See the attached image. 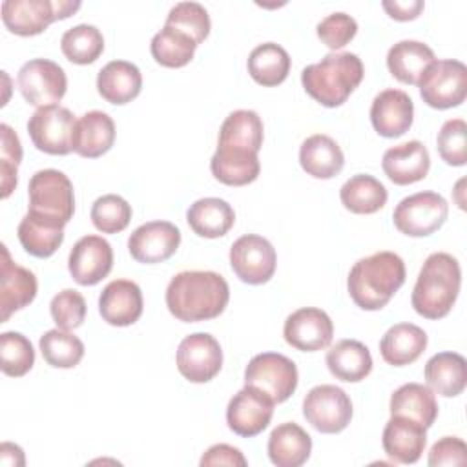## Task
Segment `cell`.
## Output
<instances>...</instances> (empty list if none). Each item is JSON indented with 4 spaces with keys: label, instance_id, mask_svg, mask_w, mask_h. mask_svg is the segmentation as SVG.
<instances>
[{
    "label": "cell",
    "instance_id": "1",
    "mask_svg": "<svg viewBox=\"0 0 467 467\" xmlns=\"http://www.w3.org/2000/svg\"><path fill=\"white\" fill-rule=\"evenodd\" d=\"M230 288L226 279L210 270H186L171 277L166 288L170 314L184 323L213 319L226 308Z\"/></svg>",
    "mask_w": 467,
    "mask_h": 467
},
{
    "label": "cell",
    "instance_id": "2",
    "mask_svg": "<svg viewBox=\"0 0 467 467\" xmlns=\"http://www.w3.org/2000/svg\"><path fill=\"white\" fill-rule=\"evenodd\" d=\"M405 263L394 252H376L359 259L348 272L347 288L363 310L383 308L405 283Z\"/></svg>",
    "mask_w": 467,
    "mask_h": 467
},
{
    "label": "cell",
    "instance_id": "3",
    "mask_svg": "<svg viewBox=\"0 0 467 467\" xmlns=\"http://www.w3.org/2000/svg\"><path fill=\"white\" fill-rule=\"evenodd\" d=\"M462 285V270L456 257L445 252L431 254L412 290V308L427 319L445 317L456 303Z\"/></svg>",
    "mask_w": 467,
    "mask_h": 467
},
{
    "label": "cell",
    "instance_id": "4",
    "mask_svg": "<svg viewBox=\"0 0 467 467\" xmlns=\"http://www.w3.org/2000/svg\"><path fill=\"white\" fill-rule=\"evenodd\" d=\"M363 62L354 53H328L301 71L305 91L321 106H341L363 80Z\"/></svg>",
    "mask_w": 467,
    "mask_h": 467
},
{
    "label": "cell",
    "instance_id": "5",
    "mask_svg": "<svg viewBox=\"0 0 467 467\" xmlns=\"http://www.w3.org/2000/svg\"><path fill=\"white\" fill-rule=\"evenodd\" d=\"M80 2L71 0H5L2 2L4 26L20 36L40 35L55 20L78 11Z\"/></svg>",
    "mask_w": 467,
    "mask_h": 467
},
{
    "label": "cell",
    "instance_id": "6",
    "mask_svg": "<svg viewBox=\"0 0 467 467\" xmlns=\"http://www.w3.org/2000/svg\"><path fill=\"white\" fill-rule=\"evenodd\" d=\"M244 385L263 390L274 403H283L297 387V367L277 352L257 354L244 368Z\"/></svg>",
    "mask_w": 467,
    "mask_h": 467
},
{
    "label": "cell",
    "instance_id": "7",
    "mask_svg": "<svg viewBox=\"0 0 467 467\" xmlns=\"http://www.w3.org/2000/svg\"><path fill=\"white\" fill-rule=\"evenodd\" d=\"M449 215L447 201L436 192H418L398 202L394 226L409 237H427L440 230Z\"/></svg>",
    "mask_w": 467,
    "mask_h": 467
},
{
    "label": "cell",
    "instance_id": "8",
    "mask_svg": "<svg viewBox=\"0 0 467 467\" xmlns=\"http://www.w3.org/2000/svg\"><path fill=\"white\" fill-rule=\"evenodd\" d=\"M423 102L434 109L460 106L467 97V67L460 60H436L418 82Z\"/></svg>",
    "mask_w": 467,
    "mask_h": 467
},
{
    "label": "cell",
    "instance_id": "9",
    "mask_svg": "<svg viewBox=\"0 0 467 467\" xmlns=\"http://www.w3.org/2000/svg\"><path fill=\"white\" fill-rule=\"evenodd\" d=\"M29 212L44 213L64 221L66 224L75 212V193L73 184L66 173L47 168L38 170L27 186Z\"/></svg>",
    "mask_w": 467,
    "mask_h": 467
},
{
    "label": "cell",
    "instance_id": "10",
    "mask_svg": "<svg viewBox=\"0 0 467 467\" xmlns=\"http://www.w3.org/2000/svg\"><path fill=\"white\" fill-rule=\"evenodd\" d=\"M75 115L58 104L38 108L27 120V133L36 150L49 155H67L73 151Z\"/></svg>",
    "mask_w": 467,
    "mask_h": 467
},
{
    "label": "cell",
    "instance_id": "11",
    "mask_svg": "<svg viewBox=\"0 0 467 467\" xmlns=\"http://www.w3.org/2000/svg\"><path fill=\"white\" fill-rule=\"evenodd\" d=\"M305 420L323 434H336L347 429L352 420V401L336 385H317L303 400Z\"/></svg>",
    "mask_w": 467,
    "mask_h": 467
},
{
    "label": "cell",
    "instance_id": "12",
    "mask_svg": "<svg viewBox=\"0 0 467 467\" xmlns=\"http://www.w3.org/2000/svg\"><path fill=\"white\" fill-rule=\"evenodd\" d=\"M16 84L27 104L36 108L57 104L67 89L64 69L47 58H33L26 62L18 69Z\"/></svg>",
    "mask_w": 467,
    "mask_h": 467
},
{
    "label": "cell",
    "instance_id": "13",
    "mask_svg": "<svg viewBox=\"0 0 467 467\" xmlns=\"http://www.w3.org/2000/svg\"><path fill=\"white\" fill-rule=\"evenodd\" d=\"M275 248L257 234L241 235L230 248V266L234 274L248 285H263L275 272Z\"/></svg>",
    "mask_w": 467,
    "mask_h": 467
},
{
    "label": "cell",
    "instance_id": "14",
    "mask_svg": "<svg viewBox=\"0 0 467 467\" xmlns=\"http://www.w3.org/2000/svg\"><path fill=\"white\" fill-rule=\"evenodd\" d=\"M223 367V350L219 341L206 332L186 336L177 348V368L192 383L213 379Z\"/></svg>",
    "mask_w": 467,
    "mask_h": 467
},
{
    "label": "cell",
    "instance_id": "15",
    "mask_svg": "<svg viewBox=\"0 0 467 467\" xmlns=\"http://www.w3.org/2000/svg\"><path fill=\"white\" fill-rule=\"evenodd\" d=\"M274 401L263 390L244 385L226 407V423L230 431L243 438H252L263 432L274 414Z\"/></svg>",
    "mask_w": 467,
    "mask_h": 467
},
{
    "label": "cell",
    "instance_id": "16",
    "mask_svg": "<svg viewBox=\"0 0 467 467\" xmlns=\"http://www.w3.org/2000/svg\"><path fill=\"white\" fill-rule=\"evenodd\" d=\"M181 244V232L170 221H150L133 230L128 250L137 263L155 265L170 259Z\"/></svg>",
    "mask_w": 467,
    "mask_h": 467
},
{
    "label": "cell",
    "instance_id": "17",
    "mask_svg": "<svg viewBox=\"0 0 467 467\" xmlns=\"http://www.w3.org/2000/svg\"><path fill=\"white\" fill-rule=\"evenodd\" d=\"M71 277L82 286H93L100 283L113 268L111 244L100 235L80 237L67 259Z\"/></svg>",
    "mask_w": 467,
    "mask_h": 467
},
{
    "label": "cell",
    "instance_id": "18",
    "mask_svg": "<svg viewBox=\"0 0 467 467\" xmlns=\"http://www.w3.org/2000/svg\"><path fill=\"white\" fill-rule=\"evenodd\" d=\"M283 336L290 347L303 352H316L330 345L334 325L325 310L305 306L286 317Z\"/></svg>",
    "mask_w": 467,
    "mask_h": 467
},
{
    "label": "cell",
    "instance_id": "19",
    "mask_svg": "<svg viewBox=\"0 0 467 467\" xmlns=\"http://www.w3.org/2000/svg\"><path fill=\"white\" fill-rule=\"evenodd\" d=\"M0 261V323H5L11 314L27 306L36 296V277L31 270L16 265L5 244Z\"/></svg>",
    "mask_w": 467,
    "mask_h": 467
},
{
    "label": "cell",
    "instance_id": "20",
    "mask_svg": "<svg viewBox=\"0 0 467 467\" xmlns=\"http://www.w3.org/2000/svg\"><path fill=\"white\" fill-rule=\"evenodd\" d=\"M140 286L130 279L109 281L99 297V312L108 325L128 327L142 316Z\"/></svg>",
    "mask_w": 467,
    "mask_h": 467
},
{
    "label": "cell",
    "instance_id": "21",
    "mask_svg": "<svg viewBox=\"0 0 467 467\" xmlns=\"http://www.w3.org/2000/svg\"><path fill=\"white\" fill-rule=\"evenodd\" d=\"M414 119L412 99L401 89H383L370 106V122L374 130L387 139H396L409 131Z\"/></svg>",
    "mask_w": 467,
    "mask_h": 467
},
{
    "label": "cell",
    "instance_id": "22",
    "mask_svg": "<svg viewBox=\"0 0 467 467\" xmlns=\"http://www.w3.org/2000/svg\"><path fill=\"white\" fill-rule=\"evenodd\" d=\"M387 456L398 463H416L427 445V429L405 416H390L381 436Z\"/></svg>",
    "mask_w": 467,
    "mask_h": 467
},
{
    "label": "cell",
    "instance_id": "23",
    "mask_svg": "<svg viewBox=\"0 0 467 467\" xmlns=\"http://www.w3.org/2000/svg\"><path fill=\"white\" fill-rule=\"evenodd\" d=\"M381 168L394 184L407 186L425 179L431 168V157L423 142L409 140L389 148L383 153Z\"/></svg>",
    "mask_w": 467,
    "mask_h": 467
},
{
    "label": "cell",
    "instance_id": "24",
    "mask_svg": "<svg viewBox=\"0 0 467 467\" xmlns=\"http://www.w3.org/2000/svg\"><path fill=\"white\" fill-rule=\"evenodd\" d=\"M212 175L226 186H244L259 177L261 164L257 151L241 146L217 144L210 161Z\"/></svg>",
    "mask_w": 467,
    "mask_h": 467
},
{
    "label": "cell",
    "instance_id": "25",
    "mask_svg": "<svg viewBox=\"0 0 467 467\" xmlns=\"http://www.w3.org/2000/svg\"><path fill=\"white\" fill-rule=\"evenodd\" d=\"M66 223L44 213L27 212L18 224V241L22 248L35 257L53 255L64 241Z\"/></svg>",
    "mask_w": 467,
    "mask_h": 467
},
{
    "label": "cell",
    "instance_id": "26",
    "mask_svg": "<svg viewBox=\"0 0 467 467\" xmlns=\"http://www.w3.org/2000/svg\"><path fill=\"white\" fill-rule=\"evenodd\" d=\"M115 142L113 119L99 109L84 113L75 126L73 151L86 159H97L109 151Z\"/></svg>",
    "mask_w": 467,
    "mask_h": 467
},
{
    "label": "cell",
    "instance_id": "27",
    "mask_svg": "<svg viewBox=\"0 0 467 467\" xmlns=\"http://www.w3.org/2000/svg\"><path fill=\"white\" fill-rule=\"evenodd\" d=\"M142 75L128 60H111L97 75V91L109 104H128L139 97Z\"/></svg>",
    "mask_w": 467,
    "mask_h": 467
},
{
    "label": "cell",
    "instance_id": "28",
    "mask_svg": "<svg viewBox=\"0 0 467 467\" xmlns=\"http://www.w3.org/2000/svg\"><path fill=\"white\" fill-rule=\"evenodd\" d=\"M434 62V51L418 40H400L387 53L389 71L403 84H418Z\"/></svg>",
    "mask_w": 467,
    "mask_h": 467
},
{
    "label": "cell",
    "instance_id": "29",
    "mask_svg": "<svg viewBox=\"0 0 467 467\" xmlns=\"http://www.w3.org/2000/svg\"><path fill=\"white\" fill-rule=\"evenodd\" d=\"M427 347V334L423 328L412 323H398L390 327L381 341V358L392 367H405L414 363Z\"/></svg>",
    "mask_w": 467,
    "mask_h": 467
},
{
    "label": "cell",
    "instance_id": "30",
    "mask_svg": "<svg viewBox=\"0 0 467 467\" xmlns=\"http://www.w3.org/2000/svg\"><path fill=\"white\" fill-rule=\"evenodd\" d=\"M312 451V438L294 421L277 425L268 438V456L277 467H299Z\"/></svg>",
    "mask_w": 467,
    "mask_h": 467
},
{
    "label": "cell",
    "instance_id": "31",
    "mask_svg": "<svg viewBox=\"0 0 467 467\" xmlns=\"http://www.w3.org/2000/svg\"><path fill=\"white\" fill-rule=\"evenodd\" d=\"M301 168L316 179L336 177L345 164V155L339 144L323 133L310 135L299 148Z\"/></svg>",
    "mask_w": 467,
    "mask_h": 467
},
{
    "label": "cell",
    "instance_id": "32",
    "mask_svg": "<svg viewBox=\"0 0 467 467\" xmlns=\"http://www.w3.org/2000/svg\"><path fill=\"white\" fill-rule=\"evenodd\" d=\"M425 381L440 396H460L467 385V363L462 354L440 352L425 363Z\"/></svg>",
    "mask_w": 467,
    "mask_h": 467
},
{
    "label": "cell",
    "instance_id": "33",
    "mask_svg": "<svg viewBox=\"0 0 467 467\" xmlns=\"http://www.w3.org/2000/svg\"><path fill=\"white\" fill-rule=\"evenodd\" d=\"M186 221L190 228L206 239H217L228 234L235 223L234 208L219 197H204L195 201L188 212Z\"/></svg>",
    "mask_w": 467,
    "mask_h": 467
},
{
    "label": "cell",
    "instance_id": "34",
    "mask_svg": "<svg viewBox=\"0 0 467 467\" xmlns=\"http://www.w3.org/2000/svg\"><path fill=\"white\" fill-rule=\"evenodd\" d=\"M327 367L336 379L358 383L372 370V356L358 339H341L327 352Z\"/></svg>",
    "mask_w": 467,
    "mask_h": 467
},
{
    "label": "cell",
    "instance_id": "35",
    "mask_svg": "<svg viewBox=\"0 0 467 467\" xmlns=\"http://www.w3.org/2000/svg\"><path fill=\"white\" fill-rule=\"evenodd\" d=\"M390 416H405L429 429L438 416L434 392L421 383H405L390 396Z\"/></svg>",
    "mask_w": 467,
    "mask_h": 467
},
{
    "label": "cell",
    "instance_id": "36",
    "mask_svg": "<svg viewBox=\"0 0 467 467\" xmlns=\"http://www.w3.org/2000/svg\"><path fill=\"white\" fill-rule=\"evenodd\" d=\"M387 197V188L376 177L367 173H358L350 177L339 190L341 204L348 212L359 215L376 213L385 206Z\"/></svg>",
    "mask_w": 467,
    "mask_h": 467
},
{
    "label": "cell",
    "instance_id": "37",
    "mask_svg": "<svg viewBox=\"0 0 467 467\" xmlns=\"http://www.w3.org/2000/svg\"><path fill=\"white\" fill-rule=\"evenodd\" d=\"M290 71V55L285 47L274 42L259 44L248 55L250 77L266 88L281 84Z\"/></svg>",
    "mask_w": 467,
    "mask_h": 467
},
{
    "label": "cell",
    "instance_id": "38",
    "mask_svg": "<svg viewBox=\"0 0 467 467\" xmlns=\"http://www.w3.org/2000/svg\"><path fill=\"white\" fill-rule=\"evenodd\" d=\"M263 120L255 111L235 109L224 119L219 130L217 144L241 146L259 153L263 146Z\"/></svg>",
    "mask_w": 467,
    "mask_h": 467
},
{
    "label": "cell",
    "instance_id": "39",
    "mask_svg": "<svg viewBox=\"0 0 467 467\" xmlns=\"http://www.w3.org/2000/svg\"><path fill=\"white\" fill-rule=\"evenodd\" d=\"M195 47L197 44L193 38L170 26H164L159 33H155L150 46L155 62L164 67L186 66L193 58Z\"/></svg>",
    "mask_w": 467,
    "mask_h": 467
},
{
    "label": "cell",
    "instance_id": "40",
    "mask_svg": "<svg viewBox=\"0 0 467 467\" xmlns=\"http://www.w3.org/2000/svg\"><path fill=\"white\" fill-rule=\"evenodd\" d=\"M60 49L69 62L86 66L102 55L104 36L99 27L91 24H78L62 35Z\"/></svg>",
    "mask_w": 467,
    "mask_h": 467
},
{
    "label": "cell",
    "instance_id": "41",
    "mask_svg": "<svg viewBox=\"0 0 467 467\" xmlns=\"http://www.w3.org/2000/svg\"><path fill=\"white\" fill-rule=\"evenodd\" d=\"M38 345L46 363L55 368H73L84 358V343L69 330L58 327L40 336Z\"/></svg>",
    "mask_w": 467,
    "mask_h": 467
},
{
    "label": "cell",
    "instance_id": "42",
    "mask_svg": "<svg viewBox=\"0 0 467 467\" xmlns=\"http://www.w3.org/2000/svg\"><path fill=\"white\" fill-rule=\"evenodd\" d=\"M35 365V348L20 332L0 334V368L5 376L20 378Z\"/></svg>",
    "mask_w": 467,
    "mask_h": 467
},
{
    "label": "cell",
    "instance_id": "43",
    "mask_svg": "<svg viewBox=\"0 0 467 467\" xmlns=\"http://www.w3.org/2000/svg\"><path fill=\"white\" fill-rule=\"evenodd\" d=\"M130 221L131 206L124 197L117 193H106L99 197L91 206V223L102 234L122 232Z\"/></svg>",
    "mask_w": 467,
    "mask_h": 467
},
{
    "label": "cell",
    "instance_id": "44",
    "mask_svg": "<svg viewBox=\"0 0 467 467\" xmlns=\"http://www.w3.org/2000/svg\"><path fill=\"white\" fill-rule=\"evenodd\" d=\"M164 26H170L186 33L190 38L195 40L197 46L210 35V27H212L208 11L199 2L175 4L170 9Z\"/></svg>",
    "mask_w": 467,
    "mask_h": 467
},
{
    "label": "cell",
    "instance_id": "45",
    "mask_svg": "<svg viewBox=\"0 0 467 467\" xmlns=\"http://www.w3.org/2000/svg\"><path fill=\"white\" fill-rule=\"evenodd\" d=\"M436 148L449 166H463L467 162V124L463 119L443 122L438 131Z\"/></svg>",
    "mask_w": 467,
    "mask_h": 467
},
{
    "label": "cell",
    "instance_id": "46",
    "mask_svg": "<svg viewBox=\"0 0 467 467\" xmlns=\"http://www.w3.org/2000/svg\"><path fill=\"white\" fill-rule=\"evenodd\" d=\"M0 175H2V199H7L16 186V171L22 161V146L18 135L11 126L0 124Z\"/></svg>",
    "mask_w": 467,
    "mask_h": 467
},
{
    "label": "cell",
    "instance_id": "47",
    "mask_svg": "<svg viewBox=\"0 0 467 467\" xmlns=\"http://www.w3.org/2000/svg\"><path fill=\"white\" fill-rule=\"evenodd\" d=\"M51 317L62 330L78 328L86 317V301L80 292L73 288H66L58 292L49 305Z\"/></svg>",
    "mask_w": 467,
    "mask_h": 467
},
{
    "label": "cell",
    "instance_id": "48",
    "mask_svg": "<svg viewBox=\"0 0 467 467\" xmlns=\"http://www.w3.org/2000/svg\"><path fill=\"white\" fill-rule=\"evenodd\" d=\"M317 38L330 49H341L358 33V22L347 13H332L317 24Z\"/></svg>",
    "mask_w": 467,
    "mask_h": 467
},
{
    "label": "cell",
    "instance_id": "49",
    "mask_svg": "<svg viewBox=\"0 0 467 467\" xmlns=\"http://www.w3.org/2000/svg\"><path fill=\"white\" fill-rule=\"evenodd\" d=\"M429 465H465L467 463V445L462 438L445 436L438 440L429 451Z\"/></svg>",
    "mask_w": 467,
    "mask_h": 467
},
{
    "label": "cell",
    "instance_id": "50",
    "mask_svg": "<svg viewBox=\"0 0 467 467\" xmlns=\"http://www.w3.org/2000/svg\"><path fill=\"white\" fill-rule=\"evenodd\" d=\"M201 465L202 467H210V465L244 467L246 465V458L243 456V452L237 447H232V445H226V443H217V445H212L202 454Z\"/></svg>",
    "mask_w": 467,
    "mask_h": 467
},
{
    "label": "cell",
    "instance_id": "51",
    "mask_svg": "<svg viewBox=\"0 0 467 467\" xmlns=\"http://www.w3.org/2000/svg\"><path fill=\"white\" fill-rule=\"evenodd\" d=\"M381 5L390 18L400 22L414 20L423 11L421 0H385Z\"/></svg>",
    "mask_w": 467,
    "mask_h": 467
}]
</instances>
